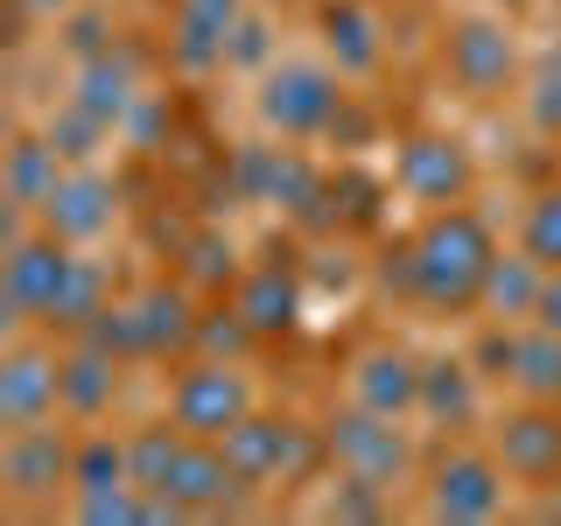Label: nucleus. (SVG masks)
<instances>
[{
    "mask_svg": "<svg viewBox=\"0 0 561 526\" xmlns=\"http://www.w3.org/2000/svg\"><path fill=\"white\" fill-rule=\"evenodd\" d=\"M491 232L484 218H470V210H435L428 232L414 239V295L428 309H478L484 295V274H491Z\"/></svg>",
    "mask_w": 561,
    "mask_h": 526,
    "instance_id": "1",
    "label": "nucleus"
},
{
    "mask_svg": "<svg viewBox=\"0 0 561 526\" xmlns=\"http://www.w3.org/2000/svg\"><path fill=\"white\" fill-rule=\"evenodd\" d=\"M253 414V393H245V379L232 373V365H190L183 379H175V393H169V421L175 428H190V435H210L218 443L232 421Z\"/></svg>",
    "mask_w": 561,
    "mask_h": 526,
    "instance_id": "2",
    "label": "nucleus"
},
{
    "mask_svg": "<svg viewBox=\"0 0 561 526\" xmlns=\"http://www.w3.org/2000/svg\"><path fill=\"white\" fill-rule=\"evenodd\" d=\"M323 449L337 456L344 478H365V484H393L400 470H408V443H400L393 414H373V408H351L330 421Z\"/></svg>",
    "mask_w": 561,
    "mask_h": 526,
    "instance_id": "3",
    "label": "nucleus"
},
{
    "mask_svg": "<svg viewBox=\"0 0 561 526\" xmlns=\"http://www.w3.org/2000/svg\"><path fill=\"white\" fill-rule=\"evenodd\" d=\"M337 99L344 92L323 64H280L267 78V92H260V113H267V127L302 140V134H323L330 119H337Z\"/></svg>",
    "mask_w": 561,
    "mask_h": 526,
    "instance_id": "4",
    "label": "nucleus"
},
{
    "mask_svg": "<svg viewBox=\"0 0 561 526\" xmlns=\"http://www.w3.org/2000/svg\"><path fill=\"white\" fill-rule=\"evenodd\" d=\"M505 505V464L499 456H478V449H456L435 464L428 478V513L435 519H499Z\"/></svg>",
    "mask_w": 561,
    "mask_h": 526,
    "instance_id": "5",
    "label": "nucleus"
},
{
    "mask_svg": "<svg viewBox=\"0 0 561 526\" xmlns=\"http://www.w3.org/2000/svg\"><path fill=\"white\" fill-rule=\"evenodd\" d=\"M491 456H499L505 478H519V484H554L561 478V408H548V400H526L519 414H505Z\"/></svg>",
    "mask_w": 561,
    "mask_h": 526,
    "instance_id": "6",
    "label": "nucleus"
},
{
    "mask_svg": "<svg viewBox=\"0 0 561 526\" xmlns=\"http://www.w3.org/2000/svg\"><path fill=\"white\" fill-rule=\"evenodd\" d=\"M70 470H78V443L57 428H43V421H28V428H8V449H0V478L8 491H57L70 484Z\"/></svg>",
    "mask_w": 561,
    "mask_h": 526,
    "instance_id": "7",
    "label": "nucleus"
},
{
    "mask_svg": "<svg viewBox=\"0 0 561 526\" xmlns=\"http://www.w3.org/2000/svg\"><path fill=\"white\" fill-rule=\"evenodd\" d=\"M513 35H505L499 22H463V28H449V78L463 84V92H505L513 84Z\"/></svg>",
    "mask_w": 561,
    "mask_h": 526,
    "instance_id": "8",
    "label": "nucleus"
},
{
    "mask_svg": "<svg viewBox=\"0 0 561 526\" xmlns=\"http://www.w3.org/2000/svg\"><path fill=\"white\" fill-rule=\"evenodd\" d=\"M57 408H64V365L43 358V351H14L0 365V421L28 428V421H49Z\"/></svg>",
    "mask_w": 561,
    "mask_h": 526,
    "instance_id": "9",
    "label": "nucleus"
},
{
    "mask_svg": "<svg viewBox=\"0 0 561 526\" xmlns=\"http://www.w3.org/2000/svg\"><path fill=\"white\" fill-rule=\"evenodd\" d=\"M400 190L421 204H456L470 190V155L443 134H421L400 148Z\"/></svg>",
    "mask_w": 561,
    "mask_h": 526,
    "instance_id": "10",
    "label": "nucleus"
},
{
    "mask_svg": "<svg viewBox=\"0 0 561 526\" xmlns=\"http://www.w3.org/2000/svg\"><path fill=\"white\" fill-rule=\"evenodd\" d=\"M351 400L358 408H373V414H408L421 408V365L408 358V351H393V344H379V351H365L358 358V373H351Z\"/></svg>",
    "mask_w": 561,
    "mask_h": 526,
    "instance_id": "11",
    "label": "nucleus"
},
{
    "mask_svg": "<svg viewBox=\"0 0 561 526\" xmlns=\"http://www.w3.org/2000/svg\"><path fill=\"white\" fill-rule=\"evenodd\" d=\"M70 274V253L64 239H14L8 245V309L14 316H43V302L57 295V281Z\"/></svg>",
    "mask_w": 561,
    "mask_h": 526,
    "instance_id": "12",
    "label": "nucleus"
},
{
    "mask_svg": "<svg viewBox=\"0 0 561 526\" xmlns=\"http://www.w3.org/2000/svg\"><path fill=\"white\" fill-rule=\"evenodd\" d=\"M43 218H49V232H57L64 245L99 239L105 225H113V183H105V175H64V183L49 190Z\"/></svg>",
    "mask_w": 561,
    "mask_h": 526,
    "instance_id": "13",
    "label": "nucleus"
},
{
    "mask_svg": "<svg viewBox=\"0 0 561 526\" xmlns=\"http://www.w3.org/2000/svg\"><path fill=\"white\" fill-rule=\"evenodd\" d=\"M548 274H554V267H540L534 253H499V260H491V274H484L478 309L499 316V323H519V316H534L540 288H548Z\"/></svg>",
    "mask_w": 561,
    "mask_h": 526,
    "instance_id": "14",
    "label": "nucleus"
},
{
    "mask_svg": "<svg viewBox=\"0 0 561 526\" xmlns=\"http://www.w3.org/2000/svg\"><path fill=\"white\" fill-rule=\"evenodd\" d=\"M134 316H140V344H148V358H169V351L197 344V309H190V295L169 288V281H154L148 295H134Z\"/></svg>",
    "mask_w": 561,
    "mask_h": 526,
    "instance_id": "15",
    "label": "nucleus"
},
{
    "mask_svg": "<svg viewBox=\"0 0 561 526\" xmlns=\"http://www.w3.org/2000/svg\"><path fill=\"white\" fill-rule=\"evenodd\" d=\"M288 428H295V421L245 414V421H232V428L218 435V443H225V456H232V470H239L245 484H267V478H280V456H288Z\"/></svg>",
    "mask_w": 561,
    "mask_h": 526,
    "instance_id": "16",
    "label": "nucleus"
},
{
    "mask_svg": "<svg viewBox=\"0 0 561 526\" xmlns=\"http://www.w3.org/2000/svg\"><path fill=\"white\" fill-rule=\"evenodd\" d=\"M232 309L245 316V330H253V338H288V330H295V309H302V295H295V281L280 274V267H260V274L239 281Z\"/></svg>",
    "mask_w": 561,
    "mask_h": 526,
    "instance_id": "17",
    "label": "nucleus"
},
{
    "mask_svg": "<svg viewBox=\"0 0 561 526\" xmlns=\"http://www.w3.org/2000/svg\"><path fill=\"white\" fill-rule=\"evenodd\" d=\"M113 386H119V373H113V351H105V344L84 338V344L64 358V408H70V414L99 421L105 408H113Z\"/></svg>",
    "mask_w": 561,
    "mask_h": 526,
    "instance_id": "18",
    "label": "nucleus"
},
{
    "mask_svg": "<svg viewBox=\"0 0 561 526\" xmlns=\"http://www.w3.org/2000/svg\"><path fill=\"white\" fill-rule=\"evenodd\" d=\"M105 309V274L92 260H70V274L57 281V295L43 302V323L49 330H92V316Z\"/></svg>",
    "mask_w": 561,
    "mask_h": 526,
    "instance_id": "19",
    "label": "nucleus"
},
{
    "mask_svg": "<svg viewBox=\"0 0 561 526\" xmlns=\"http://www.w3.org/2000/svg\"><path fill=\"white\" fill-rule=\"evenodd\" d=\"M232 14H239V0H183V64L190 70H204V64H218V57H232Z\"/></svg>",
    "mask_w": 561,
    "mask_h": 526,
    "instance_id": "20",
    "label": "nucleus"
},
{
    "mask_svg": "<svg viewBox=\"0 0 561 526\" xmlns=\"http://www.w3.org/2000/svg\"><path fill=\"white\" fill-rule=\"evenodd\" d=\"M183 443H190V428H140L134 443H127V470H134V484L140 491H169L175 478V464H183Z\"/></svg>",
    "mask_w": 561,
    "mask_h": 526,
    "instance_id": "21",
    "label": "nucleus"
},
{
    "mask_svg": "<svg viewBox=\"0 0 561 526\" xmlns=\"http://www.w3.org/2000/svg\"><path fill=\"white\" fill-rule=\"evenodd\" d=\"M57 183H64V169H57V148H43V140H22V148L8 155V197L22 204V210H43Z\"/></svg>",
    "mask_w": 561,
    "mask_h": 526,
    "instance_id": "22",
    "label": "nucleus"
},
{
    "mask_svg": "<svg viewBox=\"0 0 561 526\" xmlns=\"http://www.w3.org/2000/svg\"><path fill=\"white\" fill-rule=\"evenodd\" d=\"M323 35H330V57L344 70H373L379 64V43H373V22H365L358 0H337V8L323 14Z\"/></svg>",
    "mask_w": 561,
    "mask_h": 526,
    "instance_id": "23",
    "label": "nucleus"
},
{
    "mask_svg": "<svg viewBox=\"0 0 561 526\" xmlns=\"http://www.w3.org/2000/svg\"><path fill=\"white\" fill-rule=\"evenodd\" d=\"M421 408H428L435 421H470V408H478V393H470V365H428V373H421Z\"/></svg>",
    "mask_w": 561,
    "mask_h": 526,
    "instance_id": "24",
    "label": "nucleus"
},
{
    "mask_svg": "<svg viewBox=\"0 0 561 526\" xmlns=\"http://www.w3.org/2000/svg\"><path fill=\"white\" fill-rule=\"evenodd\" d=\"M70 484H78V491H99V484H134L127 449H119V443H105V435H84V443H78V470H70Z\"/></svg>",
    "mask_w": 561,
    "mask_h": 526,
    "instance_id": "25",
    "label": "nucleus"
},
{
    "mask_svg": "<svg viewBox=\"0 0 561 526\" xmlns=\"http://www.w3.org/2000/svg\"><path fill=\"white\" fill-rule=\"evenodd\" d=\"M526 253L540 267H561V190L534 197V210H526Z\"/></svg>",
    "mask_w": 561,
    "mask_h": 526,
    "instance_id": "26",
    "label": "nucleus"
},
{
    "mask_svg": "<svg viewBox=\"0 0 561 526\" xmlns=\"http://www.w3.org/2000/svg\"><path fill=\"white\" fill-rule=\"evenodd\" d=\"M245 338H253V330H245L239 309H210V316H197V344H204V351H225V358H232V351H245Z\"/></svg>",
    "mask_w": 561,
    "mask_h": 526,
    "instance_id": "27",
    "label": "nucleus"
},
{
    "mask_svg": "<svg viewBox=\"0 0 561 526\" xmlns=\"http://www.w3.org/2000/svg\"><path fill=\"white\" fill-rule=\"evenodd\" d=\"M526 113H534L540 134H561V64H548L534 78V99H526Z\"/></svg>",
    "mask_w": 561,
    "mask_h": 526,
    "instance_id": "28",
    "label": "nucleus"
},
{
    "mask_svg": "<svg viewBox=\"0 0 561 526\" xmlns=\"http://www.w3.org/2000/svg\"><path fill=\"white\" fill-rule=\"evenodd\" d=\"M190 281H232V245H225V239H197V245H190Z\"/></svg>",
    "mask_w": 561,
    "mask_h": 526,
    "instance_id": "29",
    "label": "nucleus"
},
{
    "mask_svg": "<svg viewBox=\"0 0 561 526\" xmlns=\"http://www.w3.org/2000/svg\"><path fill=\"white\" fill-rule=\"evenodd\" d=\"M534 323H540V330H554V338H561V267L548 274V288H540V302H534Z\"/></svg>",
    "mask_w": 561,
    "mask_h": 526,
    "instance_id": "30",
    "label": "nucleus"
},
{
    "mask_svg": "<svg viewBox=\"0 0 561 526\" xmlns=\"http://www.w3.org/2000/svg\"><path fill=\"white\" fill-rule=\"evenodd\" d=\"M554 400H561V386H554Z\"/></svg>",
    "mask_w": 561,
    "mask_h": 526,
    "instance_id": "31",
    "label": "nucleus"
}]
</instances>
